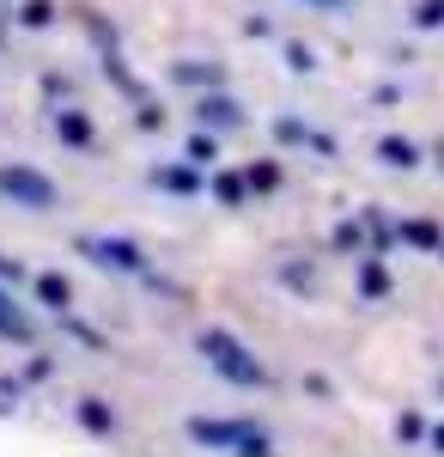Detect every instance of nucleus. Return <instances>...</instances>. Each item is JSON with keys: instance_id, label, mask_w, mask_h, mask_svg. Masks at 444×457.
I'll use <instances>...</instances> for the list:
<instances>
[{"instance_id": "f257e3e1", "label": "nucleus", "mask_w": 444, "mask_h": 457, "mask_svg": "<svg viewBox=\"0 0 444 457\" xmlns=\"http://www.w3.org/2000/svg\"><path fill=\"white\" fill-rule=\"evenodd\" d=\"M0 195L25 202V208H55V183L37 171H19V165H0Z\"/></svg>"}, {"instance_id": "f03ea898", "label": "nucleus", "mask_w": 444, "mask_h": 457, "mask_svg": "<svg viewBox=\"0 0 444 457\" xmlns=\"http://www.w3.org/2000/svg\"><path fill=\"white\" fill-rule=\"evenodd\" d=\"M201 348L213 353V366H226V372H232V378H262V372H256V366H250V360H238V348H232V336H219V329H213V336H207Z\"/></svg>"}, {"instance_id": "7ed1b4c3", "label": "nucleus", "mask_w": 444, "mask_h": 457, "mask_svg": "<svg viewBox=\"0 0 444 457\" xmlns=\"http://www.w3.org/2000/svg\"><path fill=\"white\" fill-rule=\"evenodd\" d=\"M195 439H213V445H243V452H262V433H243V427H219V421H195Z\"/></svg>"}, {"instance_id": "20e7f679", "label": "nucleus", "mask_w": 444, "mask_h": 457, "mask_svg": "<svg viewBox=\"0 0 444 457\" xmlns=\"http://www.w3.org/2000/svg\"><path fill=\"white\" fill-rule=\"evenodd\" d=\"M0 336H12V342H25V336H31V323L12 312V299H6V293H0Z\"/></svg>"}, {"instance_id": "39448f33", "label": "nucleus", "mask_w": 444, "mask_h": 457, "mask_svg": "<svg viewBox=\"0 0 444 457\" xmlns=\"http://www.w3.org/2000/svg\"><path fill=\"white\" fill-rule=\"evenodd\" d=\"M37 293H43V299H49V305H62V299H68V287L55 281V275H43V281H37Z\"/></svg>"}]
</instances>
